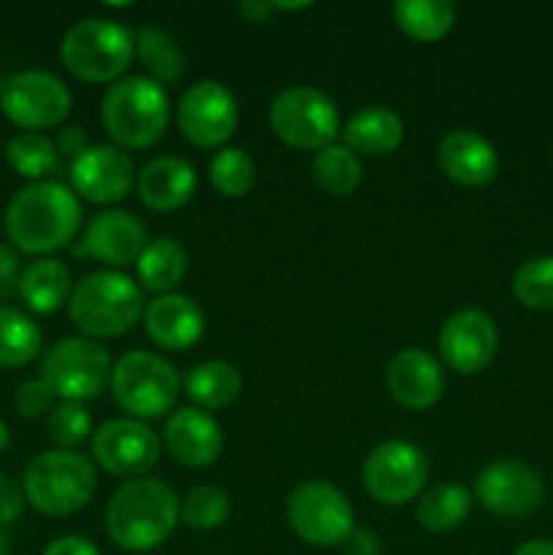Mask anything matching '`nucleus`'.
<instances>
[{
    "label": "nucleus",
    "mask_w": 553,
    "mask_h": 555,
    "mask_svg": "<svg viewBox=\"0 0 553 555\" xmlns=\"http://www.w3.org/2000/svg\"><path fill=\"white\" fill-rule=\"evenodd\" d=\"M81 228V204L65 184L41 179L11 198L5 209V233L27 255H49L68 247Z\"/></svg>",
    "instance_id": "nucleus-1"
},
{
    "label": "nucleus",
    "mask_w": 553,
    "mask_h": 555,
    "mask_svg": "<svg viewBox=\"0 0 553 555\" xmlns=\"http://www.w3.org/2000/svg\"><path fill=\"white\" fill-rule=\"evenodd\" d=\"M179 499L171 486L155 477L123 482L106 504L108 540L125 553H150L173 534Z\"/></svg>",
    "instance_id": "nucleus-2"
},
{
    "label": "nucleus",
    "mask_w": 553,
    "mask_h": 555,
    "mask_svg": "<svg viewBox=\"0 0 553 555\" xmlns=\"http://www.w3.org/2000/svg\"><path fill=\"white\" fill-rule=\"evenodd\" d=\"M171 119L166 87L150 76L114 81L101 101V122L119 150H146L163 139Z\"/></svg>",
    "instance_id": "nucleus-3"
},
{
    "label": "nucleus",
    "mask_w": 553,
    "mask_h": 555,
    "mask_svg": "<svg viewBox=\"0 0 553 555\" xmlns=\"http://www.w3.org/2000/svg\"><path fill=\"white\" fill-rule=\"evenodd\" d=\"M68 312L87 339H117L144 318V291L123 271H92L74 285Z\"/></svg>",
    "instance_id": "nucleus-4"
},
{
    "label": "nucleus",
    "mask_w": 553,
    "mask_h": 555,
    "mask_svg": "<svg viewBox=\"0 0 553 555\" xmlns=\"http://www.w3.org/2000/svg\"><path fill=\"white\" fill-rule=\"evenodd\" d=\"M95 466L76 450H43L25 466L22 491L43 515H74L90 504L95 493Z\"/></svg>",
    "instance_id": "nucleus-5"
},
{
    "label": "nucleus",
    "mask_w": 553,
    "mask_h": 555,
    "mask_svg": "<svg viewBox=\"0 0 553 555\" xmlns=\"http://www.w3.org/2000/svg\"><path fill=\"white\" fill-rule=\"evenodd\" d=\"M136 57L133 33L114 20H81L60 43V60L81 81H119Z\"/></svg>",
    "instance_id": "nucleus-6"
},
{
    "label": "nucleus",
    "mask_w": 553,
    "mask_h": 555,
    "mask_svg": "<svg viewBox=\"0 0 553 555\" xmlns=\"http://www.w3.org/2000/svg\"><path fill=\"white\" fill-rule=\"evenodd\" d=\"M112 396L133 421L163 417L179 399L182 379L177 369L157 352H125L112 369Z\"/></svg>",
    "instance_id": "nucleus-7"
},
{
    "label": "nucleus",
    "mask_w": 553,
    "mask_h": 555,
    "mask_svg": "<svg viewBox=\"0 0 553 555\" xmlns=\"http://www.w3.org/2000/svg\"><path fill=\"white\" fill-rule=\"evenodd\" d=\"M271 130L293 150H314L334 144L339 133V112L325 92L309 85L285 87L271 101Z\"/></svg>",
    "instance_id": "nucleus-8"
},
{
    "label": "nucleus",
    "mask_w": 553,
    "mask_h": 555,
    "mask_svg": "<svg viewBox=\"0 0 553 555\" xmlns=\"http://www.w3.org/2000/svg\"><path fill=\"white\" fill-rule=\"evenodd\" d=\"M287 524L293 534L312 547L345 545L356 529L352 507L345 493L323 480L301 482L287 499Z\"/></svg>",
    "instance_id": "nucleus-9"
},
{
    "label": "nucleus",
    "mask_w": 553,
    "mask_h": 555,
    "mask_svg": "<svg viewBox=\"0 0 553 555\" xmlns=\"http://www.w3.org/2000/svg\"><path fill=\"white\" fill-rule=\"evenodd\" d=\"M112 358L87 336H68L43 356L41 379L63 401H90L112 379Z\"/></svg>",
    "instance_id": "nucleus-10"
},
{
    "label": "nucleus",
    "mask_w": 553,
    "mask_h": 555,
    "mask_svg": "<svg viewBox=\"0 0 553 555\" xmlns=\"http://www.w3.org/2000/svg\"><path fill=\"white\" fill-rule=\"evenodd\" d=\"M0 108L27 133L60 128L70 114V92L65 81L49 70L27 68L9 76L0 87Z\"/></svg>",
    "instance_id": "nucleus-11"
},
{
    "label": "nucleus",
    "mask_w": 553,
    "mask_h": 555,
    "mask_svg": "<svg viewBox=\"0 0 553 555\" xmlns=\"http://www.w3.org/2000/svg\"><path fill=\"white\" fill-rule=\"evenodd\" d=\"M363 488L374 502L385 507H401L423 493L428 480V461L421 448L404 439L377 444L366 455L361 469Z\"/></svg>",
    "instance_id": "nucleus-12"
},
{
    "label": "nucleus",
    "mask_w": 553,
    "mask_h": 555,
    "mask_svg": "<svg viewBox=\"0 0 553 555\" xmlns=\"http://www.w3.org/2000/svg\"><path fill=\"white\" fill-rule=\"evenodd\" d=\"M177 125L184 141L201 150L222 146L239 125V103L220 81H198L182 92L177 106Z\"/></svg>",
    "instance_id": "nucleus-13"
},
{
    "label": "nucleus",
    "mask_w": 553,
    "mask_h": 555,
    "mask_svg": "<svg viewBox=\"0 0 553 555\" xmlns=\"http://www.w3.org/2000/svg\"><path fill=\"white\" fill-rule=\"evenodd\" d=\"M545 496L540 475L529 464L515 459L491 461L475 480V499L491 515L504 520H520L537 513Z\"/></svg>",
    "instance_id": "nucleus-14"
},
{
    "label": "nucleus",
    "mask_w": 553,
    "mask_h": 555,
    "mask_svg": "<svg viewBox=\"0 0 553 555\" xmlns=\"http://www.w3.org/2000/svg\"><path fill=\"white\" fill-rule=\"evenodd\" d=\"M163 442L146 423L133 417H117L103 423L92 437V459L114 477H146L160 461Z\"/></svg>",
    "instance_id": "nucleus-15"
},
{
    "label": "nucleus",
    "mask_w": 553,
    "mask_h": 555,
    "mask_svg": "<svg viewBox=\"0 0 553 555\" xmlns=\"http://www.w3.org/2000/svg\"><path fill=\"white\" fill-rule=\"evenodd\" d=\"M70 184L90 204H117L136 184V166L119 146L90 144L70 163Z\"/></svg>",
    "instance_id": "nucleus-16"
},
{
    "label": "nucleus",
    "mask_w": 553,
    "mask_h": 555,
    "mask_svg": "<svg viewBox=\"0 0 553 555\" xmlns=\"http://www.w3.org/2000/svg\"><path fill=\"white\" fill-rule=\"evenodd\" d=\"M497 325L480 309H459L445 320L439 331L442 361L459 374L483 372L497 356Z\"/></svg>",
    "instance_id": "nucleus-17"
},
{
    "label": "nucleus",
    "mask_w": 553,
    "mask_h": 555,
    "mask_svg": "<svg viewBox=\"0 0 553 555\" xmlns=\"http://www.w3.org/2000/svg\"><path fill=\"white\" fill-rule=\"evenodd\" d=\"M146 247V231L136 215L125 209H106L87 222L81 244L74 253L98 260L112 269H123L139 260Z\"/></svg>",
    "instance_id": "nucleus-18"
},
{
    "label": "nucleus",
    "mask_w": 553,
    "mask_h": 555,
    "mask_svg": "<svg viewBox=\"0 0 553 555\" xmlns=\"http://www.w3.org/2000/svg\"><path fill=\"white\" fill-rule=\"evenodd\" d=\"M163 444L177 464L188 469H206L215 464L222 450V428L209 412L198 406H182L166 421Z\"/></svg>",
    "instance_id": "nucleus-19"
},
{
    "label": "nucleus",
    "mask_w": 553,
    "mask_h": 555,
    "mask_svg": "<svg viewBox=\"0 0 553 555\" xmlns=\"http://www.w3.org/2000/svg\"><path fill=\"white\" fill-rule=\"evenodd\" d=\"M385 383H388L396 404L421 412L442 399L445 374L437 358L417 347H407V350L396 352L394 361L388 363Z\"/></svg>",
    "instance_id": "nucleus-20"
},
{
    "label": "nucleus",
    "mask_w": 553,
    "mask_h": 555,
    "mask_svg": "<svg viewBox=\"0 0 553 555\" xmlns=\"http://www.w3.org/2000/svg\"><path fill=\"white\" fill-rule=\"evenodd\" d=\"M144 328L157 347L171 352L190 350L204 336V312L198 304L182 293L155 296L144 307Z\"/></svg>",
    "instance_id": "nucleus-21"
},
{
    "label": "nucleus",
    "mask_w": 553,
    "mask_h": 555,
    "mask_svg": "<svg viewBox=\"0 0 553 555\" xmlns=\"http://www.w3.org/2000/svg\"><path fill=\"white\" fill-rule=\"evenodd\" d=\"M439 168L461 188H486L499 173V155L475 130H453L439 141Z\"/></svg>",
    "instance_id": "nucleus-22"
},
{
    "label": "nucleus",
    "mask_w": 553,
    "mask_h": 555,
    "mask_svg": "<svg viewBox=\"0 0 553 555\" xmlns=\"http://www.w3.org/2000/svg\"><path fill=\"white\" fill-rule=\"evenodd\" d=\"M195 168L188 160L173 155L155 157L136 173V190L146 209L152 211H173L190 204L195 193Z\"/></svg>",
    "instance_id": "nucleus-23"
},
{
    "label": "nucleus",
    "mask_w": 553,
    "mask_h": 555,
    "mask_svg": "<svg viewBox=\"0 0 553 555\" xmlns=\"http://www.w3.org/2000/svg\"><path fill=\"white\" fill-rule=\"evenodd\" d=\"M345 146L363 157H385L394 155L404 141V122L394 108L366 106L347 119Z\"/></svg>",
    "instance_id": "nucleus-24"
},
{
    "label": "nucleus",
    "mask_w": 553,
    "mask_h": 555,
    "mask_svg": "<svg viewBox=\"0 0 553 555\" xmlns=\"http://www.w3.org/2000/svg\"><path fill=\"white\" fill-rule=\"evenodd\" d=\"M74 282L68 266L54 258H38L22 271L20 296L36 314H54L70 301Z\"/></svg>",
    "instance_id": "nucleus-25"
},
{
    "label": "nucleus",
    "mask_w": 553,
    "mask_h": 555,
    "mask_svg": "<svg viewBox=\"0 0 553 555\" xmlns=\"http://www.w3.org/2000/svg\"><path fill=\"white\" fill-rule=\"evenodd\" d=\"M182 390L198 410H226L242 393V374L228 361H204L184 374Z\"/></svg>",
    "instance_id": "nucleus-26"
},
{
    "label": "nucleus",
    "mask_w": 553,
    "mask_h": 555,
    "mask_svg": "<svg viewBox=\"0 0 553 555\" xmlns=\"http://www.w3.org/2000/svg\"><path fill=\"white\" fill-rule=\"evenodd\" d=\"M188 253L173 238H155L146 242L144 253L136 260V274H139L141 291H150L155 296H166L188 274Z\"/></svg>",
    "instance_id": "nucleus-27"
},
{
    "label": "nucleus",
    "mask_w": 553,
    "mask_h": 555,
    "mask_svg": "<svg viewBox=\"0 0 553 555\" xmlns=\"http://www.w3.org/2000/svg\"><path fill=\"white\" fill-rule=\"evenodd\" d=\"M472 509V493L459 482H442V486L428 488L421 496L415 509L417 524L434 534H445L453 531L470 518Z\"/></svg>",
    "instance_id": "nucleus-28"
},
{
    "label": "nucleus",
    "mask_w": 553,
    "mask_h": 555,
    "mask_svg": "<svg viewBox=\"0 0 553 555\" xmlns=\"http://www.w3.org/2000/svg\"><path fill=\"white\" fill-rule=\"evenodd\" d=\"M394 20L412 41L434 43L455 25V5L448 0H399L394 3Z\"/></svg>",
    "instance_id": "nucleus-29"
},
{
    "label": "nucleus",
    "mask_w": 553,
    "mask_h": 555,
    "mask_svg": "<svg viewBox=\"0 0 553 555\" xmlns=\"http://www.w3.org/2000/svg\"><path fill=\"white\" fill-rule=\"evenodd\" d=\"M133 43L136 57L150 70L152 81L168 87L182 79L184 57L166 30H160V27H141V30L133 33Z\"/></svg>",
    "instance_id": "nucleus-30"
},
{
    "label": "nucleus",
    "mask_w": 553,
    "mask_h": 555,
    "mask_svg": "<svg viewBox=\"0 0 553 555\" xmlns=\"http://www.w3.org/2000/svg\"><path fill=\"white\" fill-rule=\"evenodd\" d=\"M312 177L320 190L336 198H347L358 190L363 179L361 157L347 150L345 144H329L314 155Z\"/></svg>",
    "instance_id": "nucleus-31"
},
{
    "label": "nucleus",
    "mask_w": 553,
    "mask_h": 555,
    "mask_svg": "<svg viewBox=\"0 0 553 555\" xmlns=\"http://www.w3.org/2000/svg\"><path fill=\"white\" fill-rule=\"evenodd\" d=\"M41 350V331L14 307H0V366L16 369L30 363Z\"/></svg>",
    "instance_id": "nucleus-32"
},
{
    "label": "nucleus",
    "mask_w": 553,
    "mask_h": 555,
    "mask_svg": "<svg viewBox=\"0 0 553 555\" xmlns=\"http://www.w3.org/2000/svg\"><path fill=\"white\" fill-rule=\"evenodd\" d=\"M211 188L226 198H244L255 188L258 168L242 146H222L209 163Z\"/></svg>",
    "instance_id": "nucleus-33"
},
{
    "label": "nucleus",
    "mask_w": 553,
    "mask_h": 555,
    "mask_svg": "<svg viewBox=\"0 0 553 555\" xmlns=\"http://www.w3.org/2000/svg\"><path fill=\"white\" fill-rule=\"evenodd\" d=\"M231 515V496L220 486H195L179 504V520L195 531H215Z\"/></svg>",
    "instance_id": "nucleus-34"
},
{
    "label": "nucleus",
    "mask_w": 553,
    "mask_h": 555,
    "mask_svg": "<svg viewBox=\"0 0 553 555\" xmlns=\"http://www.w3.org/2000/svg\"><path fill=\"white\" fill-rule=\"evenodd\" d=\"M5 157L16 173L41 182L57 168V146L43 133H20L5 144Z\"/></svg>",
    "instance_id": "nucleus-35"
},
{
    "label": "nucleus",
    "mask_w": 553,
    "mask_h": 555,
    "mask_svg": "<svg viewBox=\"0 0 553 555\" xmlns=\"http://www.w3.org/2000/svg\"><path fill=\"white\" fill-rule=\"evenodd\" d=\"M513 296L520 307L548 312L553 309V255H540L513 274Z\"/></svg>",
    "instance_id": "nucleus-36"
},
{
    "label": "nucleus",
    "mask_w": 553,
    "mask_h": 555,
    "mask_svg": "<svg viewBox=\"0 0 553 555\" xmlns=\"http://www.w3.org/2000/svg\"><path fill=\"white\" fill-rule=\"evenodd\" d=\"M47 431L49 439H52L60 450H76L79 444H85L87 437L92 434L90 412H87L85 404H79V401H60V404L49 412Z\"/></svg>",
    "instance_id": "nucleus-37"
},
{
    "label": "nucleus",
    "mask_w": 553,
    "mask_h": 555,
    "mask_svg": "<svg viewBox=\"0 0 553 555\" xmlns=\"http://www.w3.org/2000/svg\"><path fill=\"white\" fill-rule=\"evenodd\" d=\"M54 390L43 379H27L14 393V406L22 417H41L54 410Z\"/></svg>",
    "instance_id": "nucleus-38"
},
{
    "label": "nucleus",
    "mask_w": 553,
    "mask_h": 555,
    "mask_svg": "<svg viewBox=\"0 0 553 555\" xmlns=\"http://www.w3.org/2000/svg\"><path fill=\"white\" fill-rule=\"evenodd\" d=\"M25 502L27 499L20 482L11 480L9 475H0V529L20 518Z\"/></svg>",
    "instance_id": "nucleus-39"
},
{
    "label": "nucleus",
    "mask_w": 553,
    "mask_h": 555,
    "mask_svg": "<svg viewBox=\"0 0 553 555\" xmlns=\"http://www.w3.org/2000/svg\"><path fill=\"white\" fill-rule=\"evenodd\" d=\"M41 555H101V551H98L95 542H90L87 537L65 534L57 537L54 542H49L47 551Z\"/></svg>",
    "instance_id": "nucleus-40"
},
{
    "label": "nucleus",
    "mask_w": 553,
    "mask_h": 555,
    "mask_svg": "<svg viewBox=\"0 0 553 555\" xmlns=\"http://www.w3.org/2000/svg\"><path fill=\"white\" fill-rule=\"evenodd\" d=\"M347 555H380L383 545H380V537L372 529H352L350 537L345 540Z\"/></svg>",
    "instance_id": "nucleus-41"
},
{
    "label": "nucleus",
    "mask_w": 553,
    "mask_h": 555,
    "mask_svg": "<svg viewBox=\"0 0 553 555\" xmlns=\"http://www.w3.org/2000/svg\"><path fill=\"white\" fill-rule=\"evenodd\" d=\"M20 258L9 244L0 242V293H11V287H20Z\"/></svg>",
    "instance_id": "nucleus-42"
},
{
    "label": "nucleus",
    "mask_w": 553,
    "mask_h": 555,
    "mask_svg": "<svg viewBox=\"0 0 553 555\" xmlns=\"http://www.w3.org/2000/svg\"><path fill=\"white\" fill-rule=\"evenodd\" d=\"M54 146H57V152H63V155H68V157H79L81 152L87 150V135H85V130L81 128H76V125H68V128H63L57 133V141H54Z\"/></svg>",
    "instance_id": "nucleus-43"
},
{
    "label": "nucleus",
    "mask_w": 553,
    "mask_h": 555,
    "mask_svg": "<svg viewBox=\"0 0 553 555\" xmlns=\"http://www.w3.org/2000/svg\"><path fill=\"white\" fill-rule=\"evenodd\" d=\"M239 11H242L244 20L253 22V25H263V22H269V16L274 14L271 3H263V0H244V3H239Z\"/></svg>",
    "instance_id": "nucleus-44"
},
{
    "label": "nucleus",
    "mask_w": 553,
    "mask_h": 555,
    "mask_svg": "<svg viewBox=\"0 0 553 555\" xmlns=\"http://www.w3.org/2000/svg\"><path fill=\"white\" fill-rule=\"evenodd\" d=\"M515 555H553V542L548 540H529L515 551Z\"/></svg>",
    "instance_id": "nucleus-45"
},
{
    "label": "nucleus",
    "mask_w": 553,
    "mask_h": 555,
    "mask_svg": "<svg viewBox=\"0 0 553 555\" xmlns=\"http://www.w3.org/2000/svg\"><path fill=\"white\" fill-rule=\"evenodd\" d=\"M312 3H271V9L274 11H304L309 9Z\"/></svg>",
    "instance_id": "nucleus-46"
},
{
    "label": "nucleus",
    "mask_w": 553,
    "mask_h": 555,
    "mask_svg": "<svg viewBox=\"0 0 553 555\" xmlns=\"http://www.w3.org/2000/svg\"><path fill=\"white\" fill-rule=\"evenodd\" d=\"M11 444V434H9V426H5L3 421H0V453H3L5 448Z\"/></svg>",
    "instance_id": "nucleus-47"
},
{
    "label": "nucleus",
    "mask_w": 553,
    "mask_h": 555,
    "mask_svg": "<svg viewBox=\"0 0 553 555\" xmlns=\"http://www.w3.org/2000/svg\"><path fill=\"white\" fill-rule=\"evenodd\" d=\"M0 555H11V547H9V537L0 531Z\"/></svg>",
    "instance_id": "nucleus-48"
}]
</instances>
